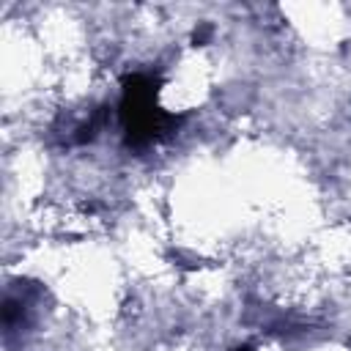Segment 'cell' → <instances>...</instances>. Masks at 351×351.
<instances>
[{
    "instance_id": "obj_1",
    "label": "cell",
    "mask_w": 351,
    "mask_h": 351,
    "mask_svg": "<svg viewBox=\"0 0 351 351\" xmlns=\"http://www.w3.org/2000/svg\"><path fill=\"white\" fill-rule=\"evenodd\" d=\"M162 80L154 74H126L121 82V104H118V118L123 126V143L129 148H145L181 123L178 115L162 110L156 104Z\"/></svg>"
},
{
    "instance_id": "obj_2",
    "label": "cell",
    "mask_w": 351,
    "mask_h": 351,
    "mask_svg": "<svg viewBox=\"0 0 351 351\" xmlns=\"http://www.w3.org/2000/svg\"><path fill=\"white\" fill-rule=\"evenodd\" d=\"M104 121H107V112H104V110L93 112L88 121H82V123L74 129V137H71V140H74L77 145H85V143H90V140L99 134V129L104 126Z\"/></svg>"
},
{
    "instance_id": "obj_3",
    "label": "cell",
    "mask_w": 351,
    "mask_h": 351,
    "mask_svg": "<svg viewBox=\"0 0 351 351\" xmlns=\"http://www.w3.org/2000/svg\"><path fill=\"white\" fill-rule=\"evenodd\" d=\"M208 38H211V25H197V27L192 30V44H195V47H203Z\"/></svg>"
},
{
    "instance_id": "obj_4",
    "label": "cell",
    "mask_w": 351,
    "mask_h": 351,
    "mask_svg": "<svg viewBox=\"0 0 351 351\" xmlns=\"http://www.w3.org/2000/svg\"><path fill=\"white\" fill-rule=\"evenodd\" d=\"M236 351H252V348H250V346H239Z\"/></svg>"
}]
</instances>
